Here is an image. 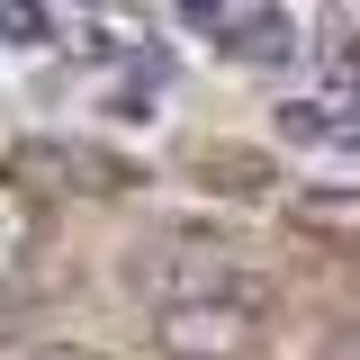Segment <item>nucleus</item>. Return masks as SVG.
Instances as JSON below:
<instances>
[{
    "mask_svg": "<svg viewBox=\"0 0 360 360\" xmlns=\"http://www.w3.org/2000/svg\"><path fill=\"white\" fill-rule=\"evenodd\" d=\"M270 279L234 243H180L153 279V352L162 360H262L270 352Z\"/></svg>",
    "mask_w": 360,
    "mask_h": 360,
    "instance_id": "f257e3e1",
    "label": "nucleus"
},
{
    "mask_svg": "<svg viewBox=\"0 0 360 360\" xmlns=\"http://www.w3.org/2000/svg\"><path fill=\"white\" fill-rule=\"evenodd\" d=\"M27 252H37V207H27V189L0 180V279H18Z\"/></svg>",
    "mask_w": 360,
    "mask_h": 360,
    "instance_id": "f03ea898",
    "label": "nucleus"
},
{
    "mask_svg": "<svg viewBox=\"0 0 360 360\" xmlns=\"http://www.w3.org/2000/svg\"><path fill=\"white\" fill-rule=\"evenodd\" d=\"M315 360H360V324H333V333H324V352Z\"/></svg>",
    "mask_w": 360,
    "mask_h": 360,
    "instance_id": "7ed1b4c3",
    "label": "nucleus"
},
{
    "mask_svg": "<svg viewBox=\"0 0 360 360\" xmlns=\"http://www.w3.org/2000/svg\"><path fill=\"white\" fill-rule=\"evenodd\" d=\"M37 360H99V352H63V342H54V352H37Z\"/></svg>",
    "mask_w": 360,
    "mask_h": 360,
    "instance_id": "20e7f679",
    "label": "nucleus"
}]
</instances>
